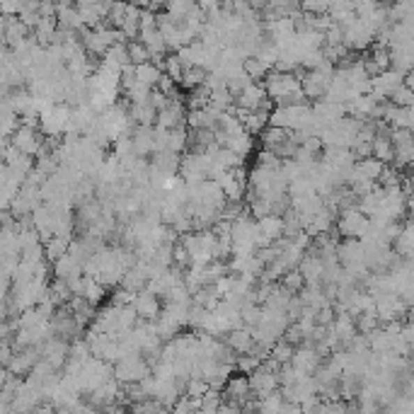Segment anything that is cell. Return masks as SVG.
Here are the masks:
<instances>
[{
  "label": "cell",
  "mask_w": 414,
  "mask_h": 414,
  "mask_svg": "<svg viewBox=\"0 0 414 414\" xmlns=\"http://www.w3.org/2000/svg\"><path fill=\"white\" fill-rule=\"evenodd\" d=\"M151 373V366L146 364L143 354H131V356H121L112 364V376L124 385V383H138L141 378H146Z\"/></svg>",
  "instance_id": "6da1fadb"
},
{
  "label": "cell",
  "mask_w": 414,
  "mask_h": 414,
  "mask_svg": "<svg viewBox=\"0 0 414 414\" xmlns=\"http://www.w3.org/2000/svg\"><path fill=\"white\" fill-rule=\"evenodd\" d=\"M44 141H46V136L42 131H39L37 126H27V124H20L17 131L10 136V146L17 148L20 153H27V155H32V158H37L46 148Z\"/></svg>",
  "instance_id": "7a4b0ae2"
},
{
  "label": "cell",
  "mask_w": 414,
  "mask_h": 414,
  "mask_svg": "<svg viewBox=\"0 0 414 414\" xmlns=\"http://www.w3.org/2000/svg\"><path fill=\"white\" fill-rule=\"evenodd\" d=\"M335 221H337L335 230L339 238H361L368 230V216L361 213L356 206H349V208H344V211H339V218H335Z\"/></svg>",
  "instance_id": "3957f363"
},
{
  "label": "cell",
  "mask_w": 414,
  "mask_h": 414,
  "mask_svg": "<svg viewBox=\"0 0 414 414\" xmlns=\"http://www.w3.org/2000/svg\"><path fill=\"white\" fill-rule=\"evenodd\" d=\"M405 80V73L395 68H388L383 73L371 75V95H376L378 100H390V95L402 85Z\"/></svg>",
  "instance_id": "277c9868"
},
{
  "label": "cell",
  "mask_w": 414,
  "mask_h": 414,
  "mask_svg": "<svg viewBox=\"0 0 414 414\" xmlns=\"http://www.w3.org/2000/svg\"><path fill=\"white\" fill-rule=\"evenodd\" d=\"M247 383L254 397H264L279 388V376H276V371H269L267 366L259 364L252 373H247Z\"/></svg>",
  "instance_id": "5b68a950"
},
{
  "label": "cell",
  "mask_w": 414,
  "mask_h": 414,
  "mask_svg": "<svg viewBox=\"0 0 414 414\" xmlns=\"http://www.w3.org/2000/svg\"><path fill=\"white\" fill-rule=\"evenodd\" d=\"M330 78H332V73H327V70H305L303 78H300V92L305 95V100L308 102L320 100V97L325 95Z\"/></svg>",
  "instance_id": "8992f818"
},
{
  "label": "cell",
  "mask_w": 414,
  "mask_h": 414,
  "mask_svg": "<svg viewBox=\"0 0 414 414\" xmlns=\"http://www.w3.org/2000/svg\"><path fill=\"white\" fill-rule=\"evenodd\" d=\"M184 116H187V109H184V97H175L170 100V105L165 109H160L155 114V126L160 129H177V126H184Z\"/></svg>",
  "instance_id": "52a82bcc"
},
{
  "label": "cell",
  "mask_w": 414,
  "mask_h": 414,
  "mask_svg": "<svg viewBox=\"0 0 414 414\" xmlns=\"http://www.w3.org/2000/svg\"><path fill=\"white\" fill-rule=\"evenodd\" d=\"M322 356L320 351L315 349V346L310 344H298V349H293V354H291V361L289 364L296 368L298 373H313L315 368L322 364Z\"/></svg>",
  "instance_id": "ba28073f"
},
{
  "label": "cell",
  "mask_w": 414,
  "mask_h": 414,
  "mask_svg": "<svg viewBox=\"0 0 414 414\" xmlns=\"http://www.w3.org/2000/svg\"><path fill=\"white\" fill-rule=\"evenodd\" d=\"M134 310H136V315L141 320H155L158 318V313H160V308H162V303H160V298H158L155 293H151V291H138V293L134 296Z\"/></svg>",
  "instance_id": "9c48e42d"
},
{
  "label": "cell",
  "mask_w": 414,
  "mask_h": 414,
  "mask_svg": "<svg viewBox=\"0 0 414 414\" xmlns=\"http://www.w3.org/2000/svg\"><path fill=\"white\" fill-rule=\"evenodd\" d=\"M264 100H267V90H264V85L262 83H247L243 90L238 92V95H235L233 102L238 107H243V109L254 112Z\"/></svg>",
  "instance_id": "30bf717a"
},
{
  "label": "cell",
  "mask_w": 414,
  "mask_h": 414,
  "mask_svg": "<svg viewBox=\"0 0 414 414\" xmlns=\"http://www.w3.org/2000/svg\"><path fill=\"white\" fill-rule=\"evenodd\" d=\"M54 276L56 279H63V281H68V279H73V276H80L83 274V264L78 262V259L73 257V254H68V252H63L61 257H56L54 262Z\"/></svg>",
  "instance_id": "8fae6325"
},
{
  "label": "cell",
  "mask_w": 414,
  "mask_h": 414,
  "mask_svg": "<svg viewBox=\"0 0 414 414\" xmlns=\"http://www.w3.org/2000/svg\"><path fill=\"white\" fill-rule=\"evenodd\" d=\"M315 105L310 107L313 109V114H318L325 124H330V121H337L342 119V116L346 114L344 112V105L342 102H335V100H327V97H320V100H313Z\"/></svg>",
  "instance_id": "7c38bea8"
},
{
  "label": "cell",
  "mask_w": 414,
  "mask_h": 414,
  "mask_svg": "<svg viewBox=\"0 0 414 414\" xmlns=\"http://www.w3.org/2000/svg\"><path fill=\"white\" fill-rule=\"evenodd\" d=\"M226 344L230 346V349L235 351V354H245V351H250L254 346V342H252V332H250V327H235V330H230L226 332Z\"/></svg>",
  "instance_id": "4fadbf2b"
},
{
  "label": "cell",
  "mask_w": 414,
  "mask_h": 414,
  "mask_svg": "<svg viewBox=\"0 0 414 414\" xmlns=\"http://www.w3.org/2000/svg\"><path fill=\"white\" fill-rule=\"evenodd\" d=\"M131 146L138 158H148L153 153V126H138L131 134Z\"/></svg>",
  "instance_id": "5bb4252c"
},
{
  "label": "cell",
  "mask_w": 414,
  "mask_h": 414,
  "mask_svg": "<svg viewBox=\"0 0 414 414\" xmlns=\"http://www.w3.org/2000/svg\"><path fill=\"white\" fill-rule=\"evenodd\" d=\"M254 223H257L259 233H262L264 238L272 240V243L276 238L284 235V218H281L279 213H264V216L254 218Z\"/></svg>",
  "instance_id": "9a60e30c"
},
{
  "label": "cell",
  "mask_w": 414,
  "mask_h": 414,
  "mask_svg": "<svg viewBox=\"0 0 414 414\" xmlns=\"http://www.w3.org/2000/svg\"><path fill=\"white\" fill-rule=\"evenodd\" d=\"M83 296L88 303H92L97 308V305L102 303V300L107 298V286L102 284L100 279H95V276H88V274H83Z\"/></svg>",
  "instance_id": "2e32d148"
},
{
  "label": "cell",
  "mask_w": 414,
  "mask_h": 414,
  "mask_svg": "<svg viewBox=\"0 0 414 414\" xmlns=\"http://www.w3.org/2000/svg\"><path fill=\"white\" fill-rule=\"evenodd\" d=\"M371 155L388 165V162L392 160V155H395V148H392V143H390V136L388 134L373 136L371 138Z\"/></svg>",
  "instance_id": "e0dca14e"
},
{
  "label": "cell",
  "mask_w": 414,
  "mask_h": 414,
  "mask_svg": "<svg viewBox=\"0 0 414 414\" xmlns=\"http://www.w3.org/2000/svg\"><path fill=\"white\" fill-rule=\"evenodd\" d=\"M289 136H291V129H281V126L267 124L262 129V134H259V141H262V148H267V151H274L276 153V148H279Z\"/></svg>",
  "instance_id": "ac0fdd59"
},
{
  "label": "cell",
  "mask_w": 414,
  "mask_h": 414,
  "mask_svg": "<svg viewBox=\"0 0 414 414\" xmlns=\"http://www.w3.org/2000/svg\"><path fill=\"white\" fill-rule=\"evenodd\" d=\"M70 240H73V235H51L49 240H44V257H46V262H54L56 257H61L63 252H68Z\"/></svg>",
  "instance_id": "d6986e66"
},
{
  "label": "cell",
  "mask_w": 414,
  "mask_h": 414,
  "mask_svg": "<svg viewBox=\"0 0 414 414\" xmlns=\"http://www.w3.org/2000/svg\"><path fill=\"white\" fill-rule=\"evenodd\" d=\"M184 124H189V129H216V116L201 107V109H189L184 116Z\"/></svg>",
  "instance_id": "ffe728a7"
},
{
  "label": "cell",
  "mask_w": 414,
  "mask_h": 414,
  "mask_svg": "<svg viewBox=\"0 0 414 414\" xmlns=\"http://www.w3.org/2000/svg\"><path fill=\"white\" fill-rule=\"evenodd\" d=\"M267 124H269V112L267 109H254V112H247V114L243 116V129L247 131L250 136H259Z\"/></svg>",
  "instance_id": "44dd1931"
},
{
  "label": "cell",
  "mask_w": 414,
  "mask_h": 414,
  "mask_svg": "<svg viewBox=\"0 0 414 414\" xmlns=\"http://www.w3.org/2000/svg\"><path fill=\"white\" fill-rule=\"evenodd\" d=\"M134 75H136L138 83L148 85V88H155V83H158V78L162 75V70H160V66H155L153 61H146V63L134 66Z\"/></svg>",
  "instance_id": "7402d4cb"
},
{
  "label": "cell",
  "mask_w": 414,
  "mask_h": 414,
  "mask_svg": "<svg viewBox=\"0 0 414 414\" xmlns=\"http://www.w3.org/2000/svg\"><path fill=\"white\" fill-rule=\"evenodd\" d=\"M243 70L247 73V78L252 80V83H262L264 75H267L272 68H269L267 63H262L257 56H247V59L243 61Z\"/></svg>",
  "instance_id": "603a6c76"
},
{
  "label": "cell",
  "mask_w": 414,
  "mask_h": 414,
  "mask_svg": "<svg viewBox=\"0 0 414 414\" xmlns=\"http://www.w3.org/2000/svg\"><path fill=\"white\" fill-rule=\"evenodd\" d=\"M204 78H206V68H201V66H189V68L182 70V78L177 85H180L182 90H192V88H197V85H201Z\"/></svg>",
  "instance_id": "cb8c5ba5"
},
{
  "label": "cell",
  "mask_w": 414,
  "mask_h": 414,
  "mask_svg": "<svg viewBox=\"0 0 414 414\" xmlns=\"http://www.w3.org/2000/svg\"><path fill=\"white\" fill-rule=\"evenodd\" d=\"M129 114L134 116V121L138 126H153L155 124V114L158 112L153 109L148 102H143V105H131L129 107Z\"/></svg>",
  "instance_id": "d4e9b609"
},
{
  "label": "cell",
  "mask_w": 414,
  "mask_h": 414,
  "mask_svg": "<svg viewBox=\"0 0 414 414\" xmlns=\"http://www.w3.org/2000/svg\"><path fill=\"white\" fill-rule=\"evenodd\" d=\"M383 165H385V162L376 160V158H373V155L361 158V160H356V162H354V167H356V170H359L364 177H368V180H373V182L378 180V175H381Z\"/></svg>",
  "instance_id": "484cf974"
},
{
  "label": "cell",
  "mask_w": 414,
  "mask_h": 414,
  "mask_svg": "<svg viewBox=\"0 0 414 414\" xmlns=\"http://www.w3.org/2000/svg\"><path fill=\"white\" fill-rule=\"evenodd\" d=\"M167 151L177 153V155H182V153L187 151V129H184V126H177V129L167 131Z\"/></svg>",
  "instance_id": "4316f807"
},
{
  "label": "cell",
  "mask_w": 414,
  "mask_h": 414,
  "mask_svg": "<svg viewBox=\"0 0 414 414\" xmlns=\"http://www.w3.org/2000/svg\"><path fill=\"white\" fill-rule=\"evenodd\" d=\"M296 346L289 344V342L284 339V337H279V339L272 344V349H269V356L276 361V364H289L291 361V354H293Z\"/></svg>",
  "instance_id": "83f0119b"
},
{
  "label": "cell",
  "mask_w": 414,
  "mask_h": 414,
  "mask_svg": "<svg viewBox=\"0 0 414 414\" xmlns=\"http://www.w3.org/2000/svg\"><path fill=\"white\" fill-rule=\"evenodd\" d=\"M221 402H223V392L216 390V388H208V390L199 397V410L201 412H218Z\"/></svg>",
  "instance_id": "f1b7e54d"
},
{
  "label": "cell",
  "mask_w": 414,
  "mask_h": 414,
  "mask_svg": "<svg viewBox=\"0 0 414 414\" xmlns=\"http://www.w3.org/2000/svg\"><path fill=\"white\" fill-rule=\"evenodd\" d=\"M194 0H165V13L170 15L172 20H177V22H182L184 15L189 13V10L194 8Z\"/></svg>",
  "instance_id": "f546056e"
},
{
  "label": "cell",
  "mask_w": 414,
  "mask_h": 414,
  "mask_svg": "<svg viewBox=\"0 0 414 414\" xmlns=\"http://www.w3.org/2000/svg\"><path fill=\"white\" fill-rule=\"evenodd\" d=\"M126 54H129L131 66H138V63H146V61H151V54H148V49L141 42H138V39H131V42H126Z\"/></svg>",
  "instance_id": "4dcf8cb0"
},
{
  "label": "cell",
  "mask_w": 414,
  "mask_h": 414,
  "mask_svg": "<svg viewBox=\"0 0 414 414\" xmlns=\"http://www.w3.org/2000/svg\"><path fill=\"white\" fill-rule=\"evenodd\" d=\"M281 286L284 289H289L291 293H298L300 289L305 286V279H303V274L298 272V269H289V272H284L281 274Z\"/></svg>",
  "instance_id": "1f68e13d"
},
{
  "label": "cell",
  "mask_w": 414,
  "mask_h": 414,
  "mask_svg": "<svg viewBox=\"0 0 414 414\" xmlns=\"http://www.w3.org/2000/svg\"><path fill=\"white\" fill-rule=\"evenodd\" d=\"M390 143L395 151H400V148H414V136H412V129H390Z\"/></svg>",
  "instance_id": "d6a6232c"
},
{
  "label": "cell",
  "mask_w": 414,
  "mask_h": 414,
  "mask_svg": "<svg viewBox=\"0 0 414 414\" xmlns=\"http://www.w3.org/2000/svg\"><path fill=\"white\" fill-rule=\"evenodd\" d=\"M162 73L165 75H170L175 83H180V78H182V70H184V66H182V61L177 59V54H170V56H165V61H162Z\"/></svg>",
  "instance_id": "836d02e7"
},
{
  "label": "cell",
  "mask_w": 414,
  "mask_h": 414,
  "mask_svg": "<svg viewBox=\"0 0 414 414\" xmlns=\"http://www.w3.org/2000/svg\"><path fill=\"white\" fill-rule=\"evenodd\" d=\"M206 390H208V383L204 381V378H197V376L189 378L187 385H184V395L192 397V400H199V397H201Z\"/></svg>",
  "instance_id": "e575fe53"
},
{
  "label": "cell",
  "mask_w": 414,
  "mask_h": 414,
  "mask_svg": "<svg viewBox=\"0 0 414 414\" xmlns=\"http://www.w3.org/2000/svg\"><path fill=\"white\" fill-rule=\"evenodd\" d=\"M254 165H259V167H269V170H279L281 158L276 155L274 151H267V148H262V151L257 153V162H254Z\"/></svg>",
  "instance_id": "d590c367"
},
{
  "label": "cell",
  "mask_w": 414,
  "mask_h": 414,
  "mask_svg": "<svg viewBox=\"0 0 414 414\" xmlns=\"http://www.w3.org/2000/svg\"><path fill=\"white\" fill-rule=\"evenodd\" d=\"M20 126V116L15 112H8V114L0 116V136H13Z\"/></svg>",
  "instance_id": "8d00e7d4"
},
{
  "label": "cell",
  "mask_w": 414,
  "mask_h": 414,
  "mask_svg": "<svg viewBox=\"0 0 414 414\" xmlns=\"http://www.w3.org/2000/svg\"><path fill=\"white\" fill-rule=\"evenodd\" d=\"M172 264H175V267H180L182 272L189 267V252H187V247H184L180 240L172 245Z\"/></svg>",
  "instance_id": "74e56055"
},
{
  "label": "cell",
  "mask_w": 414,
  "mask_h": 414,
  "mask_svg": "<svg viewBox=\"0 0 414 414\" xmlns=\"http://www.w3.org/2000/svg\"><path fill=\"white\" fill-rule=\"evenodd\" d=\"M134 291H129V289H121V286H116V291H114V293H112L109 296V303L112 305H116V308H121V305H131V303H134Z\"/></svg>",
  "instance_id": "f35d334b"
},
{
  "label": "cell",
  "mask_w": 414,
  "mask_h": 414,
  "mask_svg": "<svg viewBox=\"0 0 414 414\" xmlns=\"http://www.w3.org/2000/svg\"><path fill=\"white\" fill-rule=\"evenodd\" d=\"M390 102L397 107H412V88H407V85H400L395 92L390 95Z\"/></svg>",
  "instance_id": "ab89813d"
},
{
  "label": "cell",
  "mask_w": 414,
  "mask_h": 414,
  "mask_svg": "<svg viewBox=\"0 0 414 414\" xmlns=\"http://www.w3.org/2000/svg\"><path fill=\"white\" fill-rule=\"evenodd\" d=\"M298 10L300 13H310V15H322V13H327V5L322 3V0H300Z\"/></svg>",
  "instance_id": "60d3db41"
},
{
  "label": "cell",
  "mask_w": 414,
  "mask_h": 414,
  "mask_svg": "<svg viewBox=\"0 0 414 414\" xmlns=\"http://www.w3.org/2000/svg\"><path fill=\"white\" fill-rule=\"evenodd\" d=\"M5 29H8V15L0 13V42H3V37H5Z\"/></svg>",
  "instance_id": "b9f144b4"
},
{
  "label": "cell",
  "mask_w": 414,
  "mask_h": 414,
  "mask_svg": "<svg viewBox=\"0 0 414 414\" xmlns=\"http://www.w3.org/2000/svg\"><path fill=\"white\" fill-rule=\"evenodd\" d=\"M8 175H10L8 165H5V160H0V182H5V180H8Z\"/></svg>",
  "instance_id": "7bdbcfd3"
},
{
  "label": "cell",
  "mask_w": 414,
  "mask_h": 414,
  "mask_svg": "<svg viewBox=\"0 0 414 414\" xmlns=\"http://www.w3.org/2000/svg\"><path fill=\"white\" fill-rule=\"evenodd\" d=\"M75 3H80V5H92V3H100V0H75Z\"/></svg>",
  "instance_id": "ee69618b"
}]
</instances>
